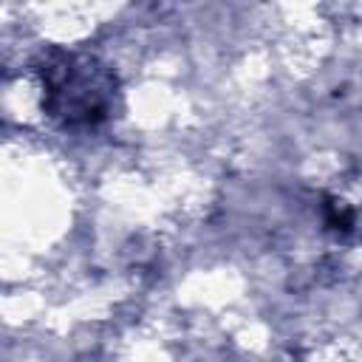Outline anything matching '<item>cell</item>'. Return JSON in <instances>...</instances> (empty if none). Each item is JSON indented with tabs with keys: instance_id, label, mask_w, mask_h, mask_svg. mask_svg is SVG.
I'll use <instances>...</instances> for the list:
<instances>
[{
	"instance_id": "obj_1",
	"label": "cell",
	"mask_w": 362,
	"mask_h": 362,
	"mask_svg": "<svg viewBox=\"0 0 362 362\" xmlns=\"http://www.w3.org/2000/svg\"><path fill=\"white\" fill-rule=\"evenodd\" d=\"M45 105L65 124H93L107 116L113 96V76L90 57H62V62L42 71Z\"/></svg>"
}]
</instances>
